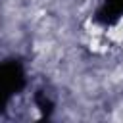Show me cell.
<instances>
[{
	"instance_id": "obj_2",
	"label": "cell",
	"mask_w": 123,
	"mask_h": 123,
	"mask_svg": "<svg viewBox=\"0 0 123 123\" xmlns=\"http://www.w3.org/2000/svg\"><path fill=\"white\" fill-rule=\"evenodd\" d=\"M121 25H123V21H121Z\"/></svg>"
},
{
	"instance_id": "obj_1",
	"label": "cell",
	"mask_w": 123,
	"mask_h": 123,
	"mask_svg": "<svg viewBox=\"0 0 123 123\" xmlns=\"http://www.w3.org/2000/svg\"><path fill=\"white\" fill-rule=\"evenodd\" d=\"M115 119H123V104H119V108L115 110Z\"/></svg>"
}]
</instances>
